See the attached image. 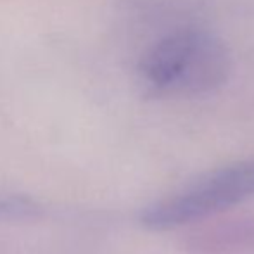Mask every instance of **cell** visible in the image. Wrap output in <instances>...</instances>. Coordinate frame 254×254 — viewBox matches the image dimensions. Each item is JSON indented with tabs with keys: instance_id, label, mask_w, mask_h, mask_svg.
Masks as SVG:
<instances>
[{
	"instance_id": "obj_1",
	"label": "cell",
	"mask_w": 254,
	"mask_h": 254,
	"mask_svg": "<svg viewBox=\"0 0 254 254\" xmlns=\"http://www.w3.org/2000/svg\"><path fill=\"white\" fill-rule=\"evenodd\" d=\"M140 76L159 94H201L220 87L230 71V57L206 31L180 30L166 35L144 54Z\"/></svg>"
},
{
	"instance_id": "obj_2",
	"label": "cell",
	"mask_w": 254,
	"mask_h": 254,
	"mask_svg": "<svg viewBox=\"0 0 254 254\" xmlns=\"http://www.w3.org/2000/svg\"><path fill=\"white\" fill-rule=\"evenodd\" d=\"M254 197V161L232 164L142 211L140 223L152 230L187 225Z\"/></svg>"
},
{
	"instance_id": "obj_3",
	"label": "cell",
	"mask_w": 254,
	"mask_h": 254,
	"mask_svg": "<svg viewBox=\"0 0 254 254\" xmlns=\"http://www.w3.org/2000/svg\"><path fill=\"white\" fill-rule=\"evenodd\" d=\"M40 213V207H37L33 202H28L24 199H7L0 201V216H33Z\"/></svg>"
}]
</instances>
